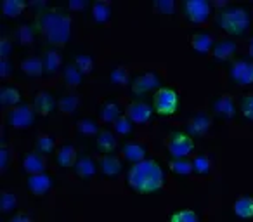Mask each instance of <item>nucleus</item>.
I'll return each instance as SVG.
<instances>
[{"label": "nucleus", "instance_id": "1", "mask_svg": "<svg viewBox=\"0 0 253 222\" xmlns=\"http://www.w3.org/2000/svg\"><path fill=\"white\" fill-rule=\"evenodd\" d=\"M125 182L137 194H153L163 189L167 182V174L162 163L155 158H146L134 163L125 174Z\"/></svg>", "mask_w": 253, "mask_h": 222}, {"label": "nucleus", "instance_id": "2", "mask_svg": "<svg viewBox=\"0 0 253 222\" xmlns=\"http://www.w3.org/2000/svg\"><path fill=\"white\" fill-rule=\"evenodd\" d=\"M37 25L39 28H42L43 35L47 37L49 44L52 45H64L70 39V26L71 19L68 14L56 9H50V11L40 12L39 19H37Z\"/></svg>", "mask_w": 253, "mask_h": 222}, {"label": "nucleus", "instance_id": "3", "mask_svg": "<svg viewBox=\"0 0 253 222\" xmlns=\"http://www.w3.org/2000/svg\"><path fill=\"white\" fill-rule=\"evenodd\" d=\"M217 25L222 32L231 37H243L250 30L252 16L246 7L241 5H227L217 12Z\"/></svg>", "mask_w": 253, "mask_h": 222}, {"label": "nucleus", "instance_id": "4", "mask_svg": "<svg viewBox=\"0 0 253 222\" xmlns=\"http://www.w3.org/2000/svg\"><path fill=\"white\" fill-rule=\"evenodd\" d=\"M180 97L175 89L172 87H160L153 94V109L158 117H172L179 111Z\"/></svg>", "mask_w": 253, "mask_h": 222}, {"label": "nucleus", "instance_id": "5", "mask_svg": "<svg viewBox=\"0 0 253 222\" xmlns=\"http://www.w3.org/2000/svg\"><path fill=\"white\" fill-rule=\"evenodd\" d=\"M167 149L172 158H189L191 153L196 149L194 137L186 131H173L167 137Z\"/></svg>", "mask_w": 253, "mask_h": 222}, {"label": "nucleus", "instance_id": "6", "mask_svg": "<svg viewBox=\"0 0 253 222\" xmlns=\"http://www.w3.org/2000/svg\"><path fill=\"white\" fill-rule=\"evenodd\" d=\"M182 12L187 21L194 25H205L211 16V4L207 0H186L182 2Z\"/></svg>", "mask_w": 253, "mask_h": 222}, {"label": "nucleus", "instance_id": "7", "mask_svg": "<svg viewBox=\"0 0 253 222\" xmlns=\"http://www.w3.org/2000/svg\"><path fill=\"white\" fill-rule=\"evenodd\" d=\"M160 84H162V78H160L158 73L155 71H144V73L137 75V77L132 80L130 89L134 95H146L153 90H158Z\"/></svg>", "mask_w": 253, "mask_h": 222}, {"label": "nucleus", "instance_id": "8", "mask_svg": "<svg viewBox=\"0 0 253 222\" xmlns=\"http://www.w3.org/2000/svg\"><path fill=\"white\" fill-rule=\"evenodd\" d=\"M35 109L30 104H19L16 108H12L7 115V122L11 127L14 129H28L35 122Z\"/></svg>", "mask_w": 253, "mask_h": 222}, {"label": "nucleus", "instance_id": "9", "mask_svg": "<svg viewBox=\"0 0 253 222\" xmlns=\"http://www.w3.org/2000/svg\"><path fill=\"white\" fill-rule=\"evenodd\" d=\"M229 77L236 85H253V61L234 59L229 68Z\"/></svg>", "mask_w": 253, "mask_h": 222}, {"label": "nucleus", "instance_id": "10", "mask_svg": "<svg viewBox=\"0 0 253 222\" xmlns=\"http://www.w3.org/2000/svg\"><path fill=\"white\" fill-rule=\"evenodd\" d=\"M153 113H155L153 106L144 101H141V99H134V101H130L125 106V115L137 125L151 122Z\"/></svg>", "mask_w": 253, "mask_h": 222}, {"label": "nucleus", "instance_id": "11", "mask_svg": "<svg viewBox=\"0 0 253 222\" xmlns=\"http://www.w3.org/2000/svg\"><path fill=\"white\" fill-rule=\"evenodd\" d=\"M211 106H213V113L217 117L224 118V120H231L238 113V106H236V101L231 94L217 95L213 99V102H211Z\"/></svg>", "mask_w": 253, "mask_h": 222}, {"label": "nucleus", "instance_id": "12", "mask_svg": "<svg viewBox=\"0 0 253 222\" xmlns=\"http://www.w3.org/2000/svg\"><path fill=\"white\" fill-rule=\"evenodd\" d=\"M238 52V42L231 37L227 39H220L213 44V49H211V56L218 63H225V61H231L232 57Z\"/></svg>", "mask_w": 253, "mask_h": 222}, {"label": "nucleus", "instance_id": "13", "mask_svg": "<svg viewBox=\"0 0 253 222\" xmlns=\"http://www.w3.org/2000/svg\"><path fill=\"white\" fill-rule=\"evenodd\" d=\"M211 127V117L205 111H198L191 117L187 122V134L198 137V135H205Z\"/></svg>", "mask_w": 253, "mask_h": 222}, {"label": "nucleus", "instance_id": "14", "mask_svg": "<svg viewBox=\"0 0 253 222\" xmlns=\"http://www.w3.org/2000/svg\"><path fill=\"white\" fill-rule=\"evenodd\" d=\"M97 167L101 170L102 176L106 177H116L122 174L123 170V162L120 156H116L115 153H109V155H102L97 160Z\"/></svg>", "mask_w": 253, "mask_h": 222}, {"label": "nucleus", "instance_id": "15", "mask_svg": "<svg viewBox=\"0 0 253 222\" xmlns=\"http://www.w3.org/2000/svg\"><path fill=\"white\" fill-rule=\"evenodd\" d=\"M26 187L35 196H42L52 187V177L45 172L33 174V176H28V179H26Z\"/></svg>", "mask_w": 253, "mask_h": 222}, {"label": "nucleus", "instance_id": "16", "mask_svg": "<svg viewBox=\"0 0 253 222\" xmlns=\"http://www.w3.org/2000/svg\"><path fill=\"white\" fill-rule=\"evenodd\" d=\"M122 156L123 160H126L128 163H139L142 160L148 158V148L141 142L135 141H126L125 144L122 146Z\"/></svg>", "mask_w": 253, "mask_h": 222}, {"label": "nucleus", "instance_id": "17", "mask_svg": "<svg viewBox=\"0 0 253 222\" xmlns=\"http://www.w3.org/2000/svg\"><path fill=\"white\" fill-rule=\"evenodd\" d=\"M56 108V99L50 94L49 90H39L33 97V109H35L37 115H42V117H47L50 115Z\"/></svg>", "mask_w": 253, "mask_h": 222}, {"label": "nucleus", "instance_id": "18", "mask_svg": "<svg viewBox=\"0 0 253 222\" xmlns=\"http://www.w3.org/2000/svg\"><path fill=\"white\" fill-rule=\"evenodd\" d=\"M45 156L39 151H30L25 155L23 158V170H25L28 176H33V174H42L45 172Z\"/></svg>", "mask_w": 253, "mask_h": 222}, {"label": "nucleus", "instance_id": "19", "mask_svg": "<svg viewBox=\"0 0 253 222\" xmlns=\"http://www.w3.org/2000/svg\"><path fill=\"white\" fill-rule=\"evenodd\" d=\"M95 146L102 155H109V153H115L118 148V139L116 134L109 129H101L97 135H95Z\"/></svg>", "mask_w": 253, "mask_h": 222}, {"label": "nucleus", "instance_id": "20", "mask_svg": "<svg viewBox=\"0 0 253 222\" xmlns=\"http://www.w3.org/2000/svg\"><path fill=\"white\" fill-rule=\"evenodd\" d=\"M189 42H191L193 50H196V52H200V54H208V52H211V49H213L215 40H213V37H211V33L196 32L191 35Z\"/></svg>", "mask_w": 253, "mask_h": 222}, {"label": "nucleus", "instance_id": "21", "mask_svg": "<svg viewBox=\"0 0 253 222\" xmlns=\"http://www.w3.org/2000/svg\"><path fill=\"white\" fill-rule=\"evenodd\" d=\"M77 160H78V153L73 144H63L56 151V163L59 167H63V169H71V167H75Z\"/></svg>", "mask_w": 253, "mask_h": 222}, {"label": "nucleus", "instance_id": "22", "mask_svg": "<svg viewBox=\"0 0 253 222\" xmlns=\"http://www.w3.org/2000/svg\"><path fill=\"white\" fill-rule=\"evenodd\" d=\"M75 172H77L78 177L82 179H90V177L95 176V172L99 170L97 162H95L92 156H80L75 163Z\"/></svg>", "mask_w": 253, "mask_h": 222}, {"label": "nucleus", "instance_id": "23", "mask_svg": "<svg viewBox=\"0 0 253 222\" xmlns=\"http://www.w3.org/2000/svg\"><path fill=\"white\" fill-rule=\"evenodd\" d=\"M21 90L14 85H4L0 89V104L4 108H16L21 104Z\"/></svg>", "mask_w": 253, "mask_h": 222}, {"label": "nucleus", "instance_id": "24", "mask_svg": "<svg viewBox=\"0 0 253 222\" xmlns=\"http://www.w3.org/2000/svg\"><path fill=\"white\" fill-rule=\"evenodd\" d=\"M122 108L118 106V102L113 101H106L101 104L99 108V118H101L102 124H115L120 117H122Z\"/></svg>", "mask_w": 253, "mask_h": 222}, {"label": "nucleus", "instance_id": "25", "mask_svg": "<svg viewBox=\"0 0 253 222\" xmlns=\"http://www.w3.org/2000/svg\"><path fill=\"white\" fill-rule=\"evenodd\" d=\"M232 212L236 217L245 221L253 219V196H239L232 205Z\"/></svg>", "mask_w": 253, "mask_h": 222}, {"label": "nucleus", "instance_id": "26", "mask_svg": "<svg viewBox=\"0 0 253 222\" xmlns=\"http://www.w3.org/2000/svg\"><path fill=\"white\" fill-rule=\"evenodd\" d=\"M21 71L25 75H28V77L32 78H37V77H42L43 73H45V70H43V61L42 57H25V59L21 61Z\"/></svg>", "mask_w": 253, "mask_h": 222}, {"label": "nucleus", "instance_id": "27", "mask_svg": "<svg viewBox=\"0 0 253 222\" xmlns=\"http://www.w3.org/2000/svg\"><path fill=\"white\" fill-rule=\"evenodd\" d=\"M43 70L47 75H56L61 68V54L56 49H49L43 52Z\"/></svg>", "mask_w": 253, "mask_h": 222}, {"label": "nucleus", "instance_id": "28", "mask_svg": "<svg viewBox=\"0 0 253 222\" xmlns=\"http://www.w3.org/2000/svg\"><path fill=\"white\" fill-rule=\"evenodd\" d=\"M92 18L97 23H106L111 18V2L108 0H97L92 4Z\"/></svg>", "mask_w": 253, "mask_h": 222}, {"label": "nucleus", "instance_id": "29", "mask_svg": "<svg viewBox=\"0 0 253 222\" xmlns=\"http://www.w3.org/2000/svg\"><path fill=\"white\" fill-rule=\"evenodd\" d=\"M57 106H59L61 113L71 115V113H75L78 109V106H80V97H78L75 92H68V94H64L63 97L59 99Z\"/></svg>", "mask_w": 253, "mask_h": 222}, {"label": "nucleus", "instance_id": "30", "mask_svg": "<svg viewBox=\"0 0 253 222\" xmlns=\"http://www.w3.org/2000/svg\"><path fill=\"white\" fill-rule=\"evenodd\" d=\"M167 222H200V217L193 208H177L169 215Z\"/></svg>", "mask_w": 253, "mask_h": 222}, {"label": "nucleus", "instance_id": "31", "mask_svg": "<svg viewBox=\"0 0 253 222\" xmlns=\"http://www.w3.org/2000/svg\"><path fill=\"white\" fill-rule=\"evenodd\" d=\"M169 169L177 176H189L193 174V162L189 158H172L169 162Z\"/></svg>", "mask_w": 253, "mask_h": 222}, {"label": "nucleus", "instance_id": "32", "mask_svg": "<svg viewBox=\"0 0 253 222\" xmlns=\"http://www.w3.org/2000/svg\"><path fill=\"white\" fill-rule=\"evenodd\" d=\"M191 162H193V172L196 174V176H208V174H210L211 160L208 158L205 153H198Z\"/></svg>", "mask_w": 253, "mask_h": 222}, {"label": "nucleus", "instance_id": "33", "mask_svg": "<svg viewBox=\"0 0 253 222\" xmlns=\"http://www.w3.org/2000/svg\"><path fill=\"white\" fill-rule=\"evenodd\" d=\"M35 151L42 153L43 156L56 151V141L50 134H40L35 142Z\"/></svg>", "mask_w": 253, "mask_h": 222}, {"label": "nucleus", "instance_id": "34", "mask_svg": "<svg viewBox=\"0 0 253 222\" xmlns=\"http://www.w3.org/2000/svg\"><path fill=\"white\" fill-rule=\"evenodd\" d=\"M63 78L66 82V85L70 87H78L84 80V73L77 68V64H68L63 70Z\"/></svg>", "mask_w": 253, "mask_h": 222}, {"label": "nucleus", "instance_id": "35", "mask_svg": "<svg viewBox=\"0 0 253 222\" xmlns=\"http://www.w3.org/2000/svg\"><path fill=\"white\" fill-rule=\"evenodd\" d=\"M0 7H2V12L7 18H16V16H19L25 11L26 2H23V0H4Z\"/></svg>", "mask_w": 253, "mask_h": 222}, {"label": "nucleus", "instance_id": "36", "mask_svg": "<svg viewBox=\"0 0 253 222\" xmlns=\"http://www.w3.org/2000/svg\"><path fill=\"white\" fill-rule=\"evenodd\" d=\"M113 132H115L116 135H122V137L130 135L132 132H134V122L123 113L122 117L113 124Z\"/></svg>", "mask_w": 253, "mask_h": 222}, {"label": "nucleus", "instance_id": "37", "mask_svg": "<svg viewBox=\"0 0 253 222\" xmlns=\"http://www.w3.org/2000/svg\"><path fill=\"white\" fill-rule=\"evenodd\" d=\"M77 131L84 135H97L101 129H99V124L94 118H82L77 124Z\"/></svg>", "mask_w": 253, "mask_h": 222}, {"label": "nucleus", "instance_id": "38", "mask_svg": "<svg viewBox=\"0 0 253 222\" xmlns=\"http://www.w3.org/2000/svg\"><path fill=\"white\" fill-rule=\"evenodd\" d=\"M16 207H18L16 194L12 191H2L0 193V210L4 214H9V212H14Z\"/></svg>", "mask_w": 253, "mask_h": 222}, {"label": "nucleus", "instance_id": "39", "mask_svg": "<svg viewBox=\"0 0 253 222\" xmlns=\"http://www.w3.org/2000/svg\"><path fill=\"white\" fill-rule=\"evenodd\" d=\"M239 109H241V115L248 122H253V92L241 95V101H239Z\"/></svg>", "mask_w": 253, "mask_h": 222}, {"label": "nucleus", "instance_id": "40", "mask_svg": "<svg viewBox=\"0 0 253 222\" xmlns=\"http://www.w3.org/2000/svg\"><path fill=\"white\" fill-rule=\"evenodd\" d=\"M109 80L115 85H126L128 84V71L125 66H115L109 73Z\"/></svg>", "mask_w": 253, "mask_h": 222}, {"label": "nucleus", "instance_id": "41", "mask_svg": "<svg viewBox=\"0 0 253 222\" xmlns=\"http://www.w3.org/2000/svg\"><path fill=\"white\" fill-rule=\"evenodd\" d=\"M75 64H77V68L82 71L84 75L87 73H92V68H94V63H92V57L88 56V54H80V56L75 59Z\"/></svg>", "mask_w": 253, "mask_h": 222}, {"label": "nucleus", "instance_id": "42", "mask_svg": "<svg viewBox=\"0 0 253 222\" xmlns=\"http://www.w3.org/2000/svg\"><path fill=\"white\" fill-rule=\"evenodd\" d=\"M155 9H158L162 14H173L177 9V4L173 0H156Z\"/></svg>", "mask_w": 253, "mask_h": 222}, {"label": "nucleus", "instance_id": "43", "mask_svg": "<svg viewBox=\"0 0 253 222\" xmlns=\"http://www.w3.org/2000/svg\"><path fill=\"white\" fill-rule=\"evenodd\" d=\"M18 40L23 44V45H26V44L32 42L33 40V26H30V25L21 26V28L18 30Z\"/></svg>", "mask_w": 253, "mask_h": 222}, {"label": "nucleus", "instance_id": "44", "mask_svg": "<svg viewBox=\"0 0 253 222\" xmlns=\"http://www.w3.org/2000/svg\"><path fill=\"white\" fill-rule=\"evenodd\" d=\"M11 49H12L11 39H7V37H2V39H0V56H2V59H9Z\"/></svg>", "mask_w": 253, "mask_h": 222}, {"label": "nucleus", "instance_id": "45", "mask_svg": "<svg viewBox=\"0 0 253 222\" xmlns=\"http://www.w3.org/2000/svg\"><path fill=\"white\" fill-rule=\"evenodd\" d=\"M12 75V64L9 59H2L0 61V77L2 78H9Z\"/></svg>", "mask_w": 253, "mask_h": 222}, {"label": "nucleus", "instance_id": "46", "mask_svg": "<svg viewBox=\"0 0 253 222\" xmlns=\"http://www.w3.org/2000/svg\"><path fill=\"white\" fill-rule=\"evenodd\" d=\"M7 167H9V149L5 146H2L0 148V169H2V172L7 170Z\"/></svg>", "mask_w": 253, "mask_h": 222}, {"label": "nucleus", "instance_id": "47", "mask_svg": "<svg viewBox=\"0 0 253 222\" xmlns=\"http://www.w3.org/2000/svg\"><path fill=\"white\" fill-rule=\"evenodd\" d=\"M7 222H33V219L30 217L28 214H25V212H18V214L12 215Z\"/></svg>", "mask_w": 253, "mask_h": 222}, {"label": "nucleus", "instance_id": "48", "mask_svg": "<svg viewBox=\"0 0 253 222\" xmlns=\"http://www.w3.org/2000/svg\"><path fill=\"white\" fill-rule=\"evenodd\" d=\"M68 7H70L71 11H84V9L87 7V2H85V0H70Z\"/></svg>", "mask_w": 253, "mask_h": 222}, {"label": "nucleus", "instance_id": "49", "mask_svg": "<svg viewBox=\"0 0 253 222\" xmlns=\"http://www.w3.org/2000/svg\"><path fill=\"white\" fill-rule=\"evenodd\" d=\"M248 56L252 57V61H253V37L250 39V42H248Z\"/></svg>", "mask_w": 253, "mask_h": 222}]
</instances>
